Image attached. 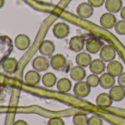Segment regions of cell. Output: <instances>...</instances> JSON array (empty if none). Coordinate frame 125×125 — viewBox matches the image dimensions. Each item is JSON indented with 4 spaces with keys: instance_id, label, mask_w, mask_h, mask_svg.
<instances>
[{
    "instance_id": "5b68a950",
    "label": "cell",
    "mask_w": 125,
    "mask_h": 125,
    "mask_svg": "<svg viewBox=\"0 0 125 125\" xmlns=\"http://www.w3.org/2000/svg\"><path fill=\"white\" fill-rule=\"evenodd\" d=\"M50 65V62L45 56H38L32 61V67L38 72L46 71Z\"/></svg>"
},
{
    "instance_id": "f1b7e54d",
    "label": "cell",
    "mask_w": 125,
    "mask_h": 125,
    "mask_svg": "<svg viewBox=\"0 0 125 125\" xmlns=\"http://www.w3.org/2000/svg\"><path fill=\"white\" fill-rule=\"evenodd\" d=\"M88 2L94 7H99L105 2V0H88Z\"/></svg>"
},
{
    "instance_id": "7a4b0ae2",
    "label": "cell",
    "mask_w": 125,
    "mask_h": 125,
    "mask_svg": "<svg viewBox=\"0 0 125 125\" xmlns=\"http://www.w3.org/2000/svg\"><path fill=\"white\" fill-rule=\"evenodd\" d=\"M74 94L80 98L87 97L91 92V86L87 83L86 81H77L73 88Z\"/></svg>"
},
{
    "instance_id": "1f68e13d",
    "label": "cell",
    "mask_w": 125,
    "mask_h": 125,
    "mask_svg": "<svg viewBox=\"0 0 125 125\" xmlns=\"http://www.w3.org/2000/svg\"><path fill=\"white\" fill-rule=\"evenodd\" d=\"M121 17L123 20H125V6L121 10Z\"/></svg>"
},
{
    "instance_id": "cb8c5ba5",
    "label": "cell",
    "mask_w": 125,
    "mask_h": 125,
    "mask_svg": "<svg viewBox=\"0 0 125 125\" xmlns=\"http://www.w3.org/2000/svg\"><path fill=\"white\" fill-rule=\"evenodd\" d=\"M88 117L87 114L83 113H77L73 116V123L74 125H86Z\"/></svg>"
},
{
    "instance_id": "d6a6232c",
    "label": "cell",
    "mask_w": 125,
    "mask_h": 125,
    "mask_svg": "<svg viewBox=\"0 0 125 125\" xmlns=\"http://www.w3.org/2000/svg\"><path fill=\"white\" fill-rule=\"evenodd\" d=\"M4 0H0V9L4 6Z\"/></svg>"
},
{
    "instance_id": "4dcf8cb0",
    "label": "cell",
    "mask_w": 125,
    "mask_h": 125,
    "mask_svg": "<svg viewBox=\"0 0 125 125\" xmlns=\"http://www.w3.org/2000/svg\"><path fill=\"white\" fill-rule=\"evenodd\" d=\"M13 125H28V124L24 120L19 119V120H17L16 122H15Z\"/></svg>"
},
{
    "instance_id": "277c9868",
    "label": "cell",
    "mask_w": 125,
    "mask_h": 125,
    "mask_svg": "<svg viewBox=\"0 0 125 125\" xmlns=\"http://www.w3.org/2000/svg\"><path fill=\"white\" fill-rule=\"evenodd\" d=\"M69 26L64 22H58L53 27V34L58 39L65 38L69 35Z\"/></svg>"
},
{
    "instance_id": "ac0fdd59",
    "label": "cell",
    "mask_w": 125,
    "mask_h": 125,
    "mask_svg": "<svg viewBox=\"0 0 125 125\" xmlns=\"http://www.w3.org/2000/svg\"><path fill=\"white\" fill-rule=\"evenodd\" d=\"M86 76V72L84 67L77 65L71 68L70 71V77L75 81H83Z\"/></svg>"
},
{
    "instance_id": "ffe728a7",
    "label": "cell",
    "mask_w": 125,
    "mask_h": 125,
    "mask_svg": "<svg viewBox=\"0 0 125 125\" xmlns=\"http://www.w3.org/2000/svg\"><path fill=\"white\" fill-rule=\"evenodd\" d=\"M75 60H76L77 64L79 66H81L83 67H86L89 66L92 61L91 55L86 52L79 53L76 56Z\"/></svg>"
},
{
    "instance_id": "6da1fadb",
    "label": "cell",
    "mask_w": 125,
    "mask_h": 125,
    "mask_svg": "<svg viewBox=\"0 0 125 125\" xmlns=\"http://www.w3.org/2000/svg\"><path fill=\"white\" fill-rule=\"evenodd\" d=\"M103 42L97 37H91L85 41L86 50L90 53H97L103 47Z\"/></svg>"
},
{
    "instance_id": "ba28073f",
    "label": "cell",
    "mask_w": 125,
    "mask_h": 125,
    "mask_svg": "<svg viewBox=\"0 0 125 125\" xmlns=\"http://www.w3.org/2000/svg\"><path fill=\"white\" fill-rule=\"evenodd\" d=\"M116 18L113 15V13L111 12H105L100 17V23L102 26H103L105 29H110L113 27H115V25L116 23Z\"/></svg>"
},
{
    "instance_id": "8992f818",
    "label": "cell",
    "mask_w": 125,
    "mask_h": 125,
    "mask_svg": "<svg viewBox=\"0 0 125 125\" xmlns=\"http://www.w3.org/2000/svg\"><path fill=\"white\" fill-rule=\"evenodd\" d=\"M66 58L61 53H57L53 56L50 60V65L55 70H63L66 66Z\"/></svg>"
},
{
    "instance_id": "484cf974",
    "label": "cell",
    "mask_w": 125,
    "mask_h": 125,
    "mask_svg": "<svg viewBox=\"0 0 125 125\" xmlns=\"http://www.w3.org/2000/svg\"><path fill=\"white\" fill-rule=\"evenodd\" d=\"M116 31L121 35L125 34V20H120L116 22L115 25Z\"/></svg>"
},
{
    "instance_id": "52a82bcc",
    "label": "cell",
    "mask_w": 125,
    "mask_h": 125,
    "mask_svg": "<svg viewBox=\"0 0 125 125\" xmlns=\"http://www.w3.org/2000/svg\"><path fill=\"white\" fill-rule=\"evenodd\" d=\"M2 68L5 73L8 74H13L18 69V62L13 57L7 58L2 63Z\"/></svg>"
},
{
    "instance_id": "2e32d148",
    "label": "cell",
    "mask_w": 125,
    "mask_h": 125,
    "mask_svg": "<svg viewBox=\"0 0 125 125\" xmlns=\"http://www.w3.org/2000/svg\"><path fill=\"white\" fill-rule=\"evenodd\" d=\"M115 84V77L110 73H103L99 77V85L104 89H111Z\"/></svg>"
},
{
    "instance_id": "3957f363",
    "label": "cell",
    "mask_w": 125,
    "mask_h": 125,
    "mask_svg": "<svg viewBox=\"0 0 125 125\" xmlns=\"http://www.w3.org/2000/svg\"><path fill=\"white\" fill-rule=\"evenodd\" d=\"M116 51L111 45H105L99 51V57L105 62H110L114 60Z\"/></svg>"
},
{
    "instance_id": "9a60e30c",
    "label": "cell",
    "mask_w": 125,
    "mask_h": 125,
    "mask_svg": "<svg viewBox=\"0 0 125 125\" xmlns=\"http://www.w3.org/2000/svg\"><path fill=\"white\" fill-rule=\"evenodd\" d=\"M24 81L29 86H35L41 81V75L39 72L35 70H29L24 76Z\"/></svg>"
},
{
    "instance_id": "83f0119b",
    "label": "cell",
    "mask_w": 125,
    "mask_h": 125,
    "mask_svg": "<svg viewBox=\"0 0 125 125\" xmlns=\"http://www.w3.org/2000/svg\"><path fill=\"white\" fill-rule=\"evenodd\" d=\"M47 125H65V122L62 118L53 117L48 121Z\"/></svg>"
},
{
    "instance_id": "f546056e",
    "label": "cell",
    "mask_w": 125,
    "mask_h": 125,
    "mask_svg": "<svg viewBox=\"0 0 125 125\" xmlns=\"http://www.w3.org/2000/svg\"><path fill=\"white\" fill-rule=\"evenodd\" d=\"M118 83L119 86L125 89V72H123L118 76Z\"/></svg>"
},
{
    "instance_id": "44dd1931",
    "label": "cell",
    "mask_w": 125,
    "mask_h": 125,
    "mask_svg": "<svg viewBox=\"0 0 125 125\" xmlns=\"http://www.w3.org/2000/svg\"><path fill=\"white\" fill-rule=\"evenodd\" d=\"M105 8L109 12L116 13L121 11L122 8V0H105Z\"/></svg>"
},
{
    "instance_id": "4316f807",
    "label": "cell",
    "mask_w": 125,
    "mask_h": 125,
    "mask_svg": "<svg viewBox=\"0 0 125 125\" xmlns=\"http://www.w3.org/2000/svg\"><path fill=\"white\" fill-rule=\"evenodd\" d=\"M102 119L97 115H93L88 118L87 125H102Z\"/></svg>"
},
{
    "instance_id": "5bb4252c",
    "label": "cell",
    "mask_w": 125,
    "mask_h": 125,
    "mask_svg": "<svg viewBox=\"0 0 125 125\" xmlns=\"http://www.w3.org/2000/svg\"><path fill=\"white\" fill-rule=\"evenodd\" d=\"M107 71L108 73L114 77L119 76L123 73V65L122 64L116 60H113L108 62L107 65Z\"/></svg>"
},
{
    "instance_id": "d4e9b609",
    "label": "cell",
    "mask_w": 125,
    "mask_h": 125,
    "mask_svg": "<svg viewBox=\"0 0 125 125\" xmlns=\"http://www.w3.org/2000/svg\"><path fill=\"white\" fill-rule=\"evenodd\" d=\"M86 82L91 87H97L99 84V77L98 75L92 73L87 77Z\"/></svg>"
},
{
    "instance_id": "4fadbf2b",
    "label": "cell",
    "mask_w": 125,
    "mask_h": 125,
    "mask_svg": "<svg viewBox=\"0 0 125 125\" xmlns=\"http://www.w3.org/2000/svg\"><path fill=\"white\" fill-rule=\"evenodd\" d=\"M89 69L91 72L94 74H102L106 69L105 62L101 59H96L94 60H92L89 65Z\"/></svg>"
},
{
    "instance_id": "d6986e66",
    "label": "cell",
    "mask_w": 125,
    "mask_h": 125,
    "mask_svg": "<svg viewBox=\"0 0 125 125\" xmlns=\"http://www.w3.org/2000/svg\"><path fill=\"white\" fill-rule=\"evenodd\" d=\"M113 101V100L111 97L110 94H108V93H105V92H103V93L99 94L97 96V99H96V103H97V105L99 107L103 108L110 107L112 105Z\"/></svg>"
},
{
    "instance_id": "e0dca14e",
    "label": "cell",
    "mask_w": 125,
    "mask_h": 125,
    "mask_svg": "<svg viewBox=\"0 0 125 125\" xmlns=\"http://www.w3.org/2000/svg\"><path fill=\"white\" fill-rule=\"evenodd\" d=\"M109 94L113 101H121L125 97V89L119 85L113 86L111 88Z\"/></svg>"
},
{
    "instance_id": "7c38bea8",
    "label": "cell",
    "mask_w": 125,
    "mask_h": 125,
    "mask_svg": "<svg viewBox=\"0 0 125 125\" xmlns=\"http://www.w3.org/2000/svg\"><path fill=\"white\" fill-rule=\"evenodd\" d=\"M55 51V45L54 42L49 40H43L41 43L39 47V52L41 53V54L45 56H49L52 55Z\"/></svg>"
},
{
    "instance_id": "7402d4cb",
    "label": "cell",
    "mask_w": 125,
    "mask_h": 125,
    "mask_svg": "<svg viewBox=\"0 0 125 125\" xmlns=\"http://www.w3.org/2000/svg\"><path fill=\"white\" fill-rule=\"evenodd\" d=\"M71 87H72V83L71 80L67 78H62L57 81V88L60 92L67 93L71 89Z\"/></svg>"
},
{
    "instance_id": "9c48e42d",
    "label": "cell",
    "mask_w": 125,
    "mask_h": 125,
    "mask_svg": "<svg viewBox=\"0 0 125 125\" xmlns=\"http://www.w3.org/2000/svg\"><path fill=\"white\" fill-rule=\"evenodd\" d=\"M77 12L81 18H88L94 13V7L88 2H83L78 5L77 8Z\"/></svg>"
},
{
    "instance_id": "603a6c76",
    "label": "cell",
    "mask_w": 125,
    "mask_h": 125,
    "mask_svg": "<svg viewBox=\"0 0 125 125\" xmlns=\"http://www.w3.org/2000/svg\"><path fill=\"white\" fill-rule=\"evenodd\" d=\"M57 82L56 75L51 72L46 73L42 77V83L43 84L48 88H51L55 85Z\"/></svg>"
},
{
    "instance_id": "8fae6325",
    "label": "cell",
    "mask_w": 125,
    "mask_h": 125,
    "mask_svg": "<svg viewBox=\"0 0 125 125\" xmlns=\"http://www.w3.org/2000/svg\"><path fill=\"white\" fill-rule=\"evenodd\" d=\"M85 45V39L80 35L74 36L71 38L69 41V48L70 50L74 51V52H80Z\"/></svg>"
},
{
    "instance_id": "30bf717a",
    "label": "cell",
    "mask_w": 125,
    "mask_h": 125,
    "mask_svg": "<svg viewBox=\"0 0 125 125\" xmlns=\"http://www.w3.org/2000/svg\"><path fill=\"white\" fill-rule=\"evenodd\" d=\"M14 43L15 47L20 51L27 50L31 43V40L28 35L25 34H18L14 40Z\"/></svg>"
}]
</instances>
